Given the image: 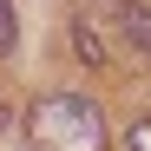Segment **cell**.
<instances>
[{
    "instance_id": "cell-2",
    "label": "cell",
    "mask_w": 151,
    "mask_h": 151,
    "mask_svg": "<svg viewBox=\"0 0 151 151\" xmlns=\"http://www.w3.org/2000/svg\"><path fill=\"white\" fill-rule=\"evenodd\" d=\"M118 33H125V53L151 59V7L145 0H118Z\"/></svg>"
},
{
    "instance_id": "cell-4",
    "label": "cell",
    "mask_w": 151,
    "mask_h": 151,
    "mask_svg": "<svg viewBox=\"0 0 151 151\" xmlns=\"http://www.w3.org/2000/svg\"><path fill=\"white\" fill-rule=\"evenodd\" d=\"M125 138H132V151H151V118H132V132H125Z\"/></svg>"
},
{
    "instance_id": "cell-3",
    "label": "cell",
    "mask_w": 151,
    "mask_h": 151,
    "mask_svg": "<svg viewBox=\"0 0 151 151\" xmlns=\"http://www.w3.org/2000/svg\"><path fill=\"white\" fill-rule=\"evenodd\" d=\"M20 46V20H13V0H0V53Z\"/></svg>"
},
{
    "instance_id": "cell-5",
    "label": "cell",
    "mask_w": 151,
    "mask_h": 151,
    "mask_svg": "<svg viewBox=\"0 0 151 151\" xmlns=\"http://www.w3.org/2000/svg\"><path fill=\"white\" fill-rule=\"evenodd\" d=\"M0 125H7V105H0Z\"/></svg>"
},
{
    "instance_id": "cell-1",
    "label": "cell",
    "mask_w": 151,
    "mask_h": 151,
    "mask_svg": "<svg viewBox=\"0 0 151 151\" xmlns=\"http://www.w3.org/2000/svg\"><path fill=\"white\" fill-rule=\"evenodd\" d=\"M27 138L40 151H105V112L92 105L86 92H40L27 105Z\"/></svg>"
}]
</instances>
